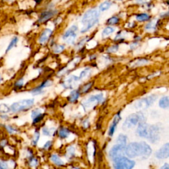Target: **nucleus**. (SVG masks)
Segmentation results:
<instances>
[{
  "instance_id": "f257e3e1",
  "label": "nucleus",
  "mask_w": 169,
  "mask_h": 169,
  "mask_svg": "<svg viewBox=\"0 0 169 169\" xmlns=\"http://www.w3.org/2000/svg\"><path fill=\"white\" fill-rule=\"evenodd\" d=\"M100 17V11L96 9H91L84 14L82 18L81 23L83 24V28L81 30V33L87 32L94 26L98 23Z\"/></svg>"
},
{
  "instance_id": "f03ea898",
  "label": "nucleus",
  "mask_w": 169,
  "mask_h": 169,
  "mask_svg": "<svg viewBox=\"0 0 169 169\" xmlns=\"http://www.w3.org/2000/svg\"><path fill=\"white\" fill-rule=\"evenodd\" d=\"M141 122H145V116H144L143 113L138 112L136 114H132L127 116L125 119L122 125V128L124 130L131 129Z\"/></svg>"
},
{
  "instance_id": "7ed1b4c3",
  "label": "nucleus",
  "mask_w": 169,
  "mask_h": 169,
  "mask_svg": "<svg viewBox=\"0 0 169 169\" xmlns=\"http://www.w3.org/2000/svg\"><path fill=\"white\" fill-rule=\"evenodd\" d=\"M34 103H35V100L33 98L24 99L13 103L9 108H10V111H11L12 112L17 113L29 109L30 108L33 107Z\"/></svg>"
},
{
  "instance_id": "20e7f679",
  "label": "nucleus",
  "mask_w": 169,
  "mask_h": 169,
  "mask_svg": "<svg viewBox=\"0 0 169 169\" xmlns=\"http://www.w3.org/2000/svg\"><path fill=\"white\" fill-rule=\"evenodd\" d=\"M114 169H132L135 166V162L122 156L113 160Z\"/></svg>"
},
{
  "instance_id": "39448f33",
  "label": "nucleus",
  "mask_w": 169,
  "mask_h": 169,
  "mask_svg": "<svg viewBox=\"0 0 169 169\" xmlns=\"http://www.w3.org/2000/svg\"><path fill=\"white\" fill-rule=\"evenodd\" d=\"M141 143L137 142L130 143L125 146V154L129 158H136L138 156H141Z\"/></svg>"
},
{
  "instance_id": "423d86ee",
  "label": "nucleus",
  "mask_w": 169,
  "mask_h": 169,
  "mask_svg": "<svg viewBox=\"0 0 169 169\" xmlns=\"http://www.w3.org/2000/svg\"><path fill=\"white\" fill-rule=\"evenodd\" d=\"M161 132V130L158 125H149L147 138L149 139L151 143H156L160 139Z\"/></svg>"
},
{
  "instance_id": "0eeeda50",
  "label": "nucleus",
  "mask_w": 169,
  "mask_h": 169,
  "mask_svg": "<svg viewBox=\"0 0 169 169\" xmlns=\"http://www.w3.org/2000/svg\"><path fill=\"white\" fill-rule=\"evenodd\" d=\"M157 96L155 95L141 98V99L137 100L135 103V108H137V109H139V108L145 109V108L149 107L151 105H153V103L157 100Z\"/></svg>"
},
{
  "instance_id": "6e6552de",
  "label": "nucleus",
  "mask_w": 169,
  "mask_h": 169,
  "mask_svg": "<svg viewBox=\"0 0 169 169\" xmlns=\"http://www.w3.org/2000/svg\"><path fill=\"white\" fill-rule=\"evenodd\" d=\"M125 146L124 145H122L120 144L115 145L111 148L109 151L110 158L112 160H114L115 159L124 156L125 154Z\"/></svg>"
},
{
  "instance_id": "1a4fd4ad",
  "label": "nucleus",
  "mask_w": 169,
  "mask_h": 169,
  "mask_svg": "<svg viewBox=\"0 0 169 169\" xmlns=\"http://www.w3.org/2000/svg\"><path fill=\"white\" fill-rule=\"evenodd\" d=\"M57 13V11L56 10H48L42 12L40 15V17L38 19V23H44L46 21H49L50 19H52L53 17L56 15Z\"/></svg>"
},
{
  "instance_id": "9d476101",
  "label": "nucleus",
  "mask_w": 169,
  "mask_h": 169,
  "mask_svg": "<svg viewBox=\"0 0 169 169\" xmlns=\"http://www.w3.org/2000/svg\"><path fill=\"white\" fill-rule=\"evenodd\" d=\"M148 124H147L145 122H139L137 126V134L138 136L141 137H144V138H147V135H148V130H149Z\"/></svg>"
},
{
  "instance_id": "9b49d317",
  "label": "nucleus",
  "mask_w": 169,
  "mask_h": 169,
  "mask_svg": "<svg viewBox=\"0 0 169 169\" xmlns=\"http://www.w3.org/2000/svg\"><path fill=\"white\" fill-rule=\"evenodd\" d=\"M169 156V144L167 143L161 147L155 153L156 158L159 159H167Z\"/></svg>"
},
{
  "instance_id": "f8f14e48",
  "label": "nucleus",
  "mask_w": 169,
  "mask_h": 169,
  "mask_svg": "<svg viewBox=\"0 0 169 169\" xmlns=\"http://www.w3.org/2000/svg\"><path fill=\"white\" fill-rule=\"evenodd\" d=\"M104 101V96L103 93L98 94L96 95H92L89 98V99L84 103V107H87L91 106V105L94 104V103H101Z\"/></svg>"
},
{
  "instance_id": "ddd939ff",
  "label": "nucleus",
  "mask_w": 169,
  "mask_h": 169,
  "mask_svg": "<svg viewBox=\"0 0 169 169\" xmlns=\"http://www.w3.org/2000/svg\"><path fill=\"white\" fill-rule=\"evenodd\" d=\"M140 143H141V157L142 159H147L151 155V154L152 153V149L151 148V147L145 141H141Z\"/></svg>"
},
{
  "instance_id": "4468645a",
  "label": "nucleus",
  "mask_w": 169,
  "mask_h": 169,
  "mask_svg": "<svg viewBox=\"0 0 169 169\" xmlns=\"http://www.w3.org/2000/svg\"><path fill=\"white\" fill-rule=\"evenodd\" d=\"M52 34V30L51 29H50V28H46L40 36L39 42L41 44H44L45 43H46L47 41L49 40L50 37H51Z\"/></svg>"
},
{
  "instance_id": "2eb2a0df",
  "label": "nucleus",
  "mask_w": 169,
  "mask_h": 169,
  "mask_svg": "<svg viewBox=\"0 0 169 169\" xmlns=\"http://www.w3.org/2000/svg\"><path fill=\"white\" fill-rule=\"evenodd\" d=\"M121 120V117H120V113H118V114L115 116V117L113 120V121L112 122V124H110V128H109V132H108V135L110 136H112L114 133L115 132L116 128L117 125L118 124V122H120V120Z\"/></svg>"
},
{
  "instance_id": "dca6fc26",
  "label": "nucleus",
  "mask_w": 169,
  "mask_h": 169,
  "mask_svg": "<svg viewBox=\"0 0 169 169\" xmlns=\"http://www.w3.org/2000/svg\"><path fill=\"white\" fill-rule=\"evenodd\" d=\"M80 81L79 77H77L75 75H72L70 77H69L67 80L64 82V85L66 88H69L71 89L73 87L75 84L77 83V81Z\"/></svg>"
},
{
  "instance_id": "f3484780",
  "label": "nucleus",
  "mask_w": 169,
  "mask_h": 169,
  "mask_svg": "<svg viewBox=\"0 0 169 169\" xmlns=\"http://www.w3.org/2000/svg\"><path fill=\"white\" fill-rule=\"evenodd\" d=\"M52 84V81L50 80H47L46 81H44L43 83L40 84L39 87H38L34 89L33 90L31 91V93L33 94L34 95H39V94L41 93L42 92V90L46 87H49Z\"/></svg>"
},
{
  "instance_id": "a211bd4d",
  "label": "nucleus",
  "mask_w": 169,
  "mask_h": 169,
  "mask_svg": "<svg viewBox=\"0 0 169 169\" xmlns=\"http://www.w3.org/2000/svg\"><path fill=\"white\" fill-rule=\"evenodd\" d=\"M147 63H149V60H146L145 58H140L138 60H135L134 62H133L131 64V67H139L141 66H144V65L147 64Z\"/></svg>"
},
{
  "instance_id": "6ab92c4d",
  "label": "nucleus",
  "mask_w": 169,
  "mask_h": 169,
  "mask_svg": "<svg viewBox=\"0 0 169 169\" xmlns=\"http://www.w3.org/2000/svg\"><path fill=\"white\" fill-rule=\"evenodd\" d=\"M159 107L162 108H168L169 107V100L168 96H164L159 100Z\"/></svg>"
},
{
  "instance_id": "aec40b11",
  "label": "nucleus",
  "mask_w": 169,
  "mask_h": 169,
  "mask_svg": "<svg viewBox=\"0 0 169 169\" xmlns=\"http://www.w3.org/2000/svg\"><path fill=\"white\" fill-rule=\"evenodd\" d=\"M18 41H19L18 37H13V38H12V40H11V42H9V45L8 46V48H7V49L6 50V54L7 53H8L11 49H13V48L17 44Z\"/></svg>"
},
{
  "instance_id": "412c9836",
  "label": "nucleus",
  "mask_w": 169,
  "mask_h": 169,
  "mask_svg": "<svg viewBox=\"0 0 169 169\" xmlns=\"http://www.w3.org/2000/svg\"><path fill=\"white\" fill-rule=\"evenodd\" d=\"M127 139V137L124 136V135L120 134L117 137L116 143V144H120V145H122L126 146Z\"/></svg>"
},
{
  "instance_id": "4be33fe9",
  "label": "nucleus",
  "mask_w": 169,
  "mask_h": 169,
  "mask_svg": "<svg viewBox=\"0 0 169 169\" xmlns=\"http://www.w3.org/2000/svg\"><path fill=\"white\" fill-rule=\"evenodd\" d=\"M77 29H78V28H77V26L76 25L71 26V27H70L69 29L67 30L66 33H65L64 36H63V39L66 40L69 35H71V34H73V33H75Z\"/></svg>"
},
{
  "instance_id": "5701e85b",
  "label": "nucleus",
  "mask_w": 169,
  "mask_h": 169,
  "mask_svg": "<svg viewBox=\"0 0 169 169\" xmlns=\"http://www.w3.org/2000/svg\"><path fill=\"white\" fill-rule=\"evenodd\" d=\"M80 95V94L77 91H73L72 92L70 93V95L68 97V100L69 102L71 103H74L78 99L79 96Z\"/></svg>"
},
{
  "instance_id": "b1692460",
  "label": "nucleus",
  "mask_w": 169,
  "mask_h": 169,
  "mask_svg": "<svg viewBox=\"0 0 169 169\" xmlns=\"http://www.w3.org/2000/svg\"><path fill=\"white\" fill-rule=\"evenodd\" d=\"M115 28L112 26H108V27H106L105 29L103 30L102 33V37H107L108 36L110 35L111 34H112L114 32Z\"/></svg>"
},
{
  "instance_id": "393cba45",
  "label": "nucleus",
  "mask_w": 169,
  "mask_h": 169,
  "mask_svg": "<svg viewBox=\"0 0 169 169\" xmlns=\"http://www.w3.org/2000/svg\"><path fill=\"white\" fill-rule=\"evenodd\" d=\"M51 161L55 165L57 166H62L64 165V163L60 159L58 156L56 154H52L51 156Z\"/></svg>"
},
{
  "instance_id": "a878e982",
  "label": "nucleus",
  "mask_w": 169,
  "mask_h": 169,
  "mask_svg": "<svg viewBox=\"0 0 169 169\" xmlns=\"http://www.w3.org/2000/svg\"><path fill=\"white\" fill-rule=\"evenodd\" d=\"M157 21H152L148 23L145 26V29L149 31H153L155 30L157 27Z\"/></svg>"
},
{
  "instance_id": "bb28decb",
  "label": "nucleus",
  "mask_w": 169,
  "mask_h": 169,
  "mask_svg": "<svg viewBox=\"0 0 169 169\" xmlns=\"http://www.w3.org/2000/svg\"><path fill=\"white\" fill-rule=\"evenodd\" d=\"M111 6H112V2L111 1H105L100 5L99 9L101 11H107L110 8Z\"/></svg>"
},
{
  "instance_id": "cd10ccee",
  "label": "nucleus",
  "mask_w": 169,
  "mask_h": 169,
  "mask_svg": "<svg viewBox=\"0 0 169 169\" xmlns=\"http://www.w3.org/2000/svg\"><path fill=\"white\" fill-rule=\"evenodd\" d=\"M149 19H150V16L147 13H141L136 15V19L140 22L148 21Z\"/></svg>"
},
{
  "instance_id": "c85d7f7f",
  "label": "nucleus",
  "mask_w": 169,
  "mask_h": 169,
  "mask_svg": "<svg viewBox=\"0 0 169 169\" xmlns=\"http://www.w3.org/2000/svg\"><path fill=\"white\" fill-rule=\"evenodd\" d=\"M69 135V131L67 128L66 127H62L60 130L59 131V136L62 138H66L67 137H68Z\"/></svg>"
},
{
  "instance_id": "c756f323",
  "label": "nucleus",
  "mask_w": 169,
  "mask_h": 169,
  "mask_svg": "<svg viewBox=\"0 0 169 169\" xmlns=\"http://www.w3.org/2000/svg\"><path fill=\"white\" fill-rule=\"evenodd\" d=\"M10 112V108L8 105L5 103L0 104V113L1 114H7Z\"/></svg>"
},
{
  "instance_id": "7c9ffc66",
  "label": "nucleus",
  "mask_w": 169,
  "mask_h": 169,
  "mask_svg": "<svg viewBox=\"0 0 169 169\" xmlns=\"http://www.w3.org/2000/svg\"><path fill=\"white\" fill-rule=\"evenodd\" d=\"M76 37H77L76 33H73V34H71V35H69L65 40H66L67 44H69V45L73 44L74 42H75V39H76Z\"/></svg>"
},
{
  "instance_id": "2f4dec72",
  "label": "nucleus",
  "mask_w": 169,
  "mask_h": 169,
  "mask_svg": "<svg viewBox=\"0 0 169 169\" xmlns=\"http://www.w3.org/2000/svg\"><path fill=\"white\" fill-rule=\"evenodd\" d=\"M23 84H24L23 78L19 79V80H17L15 82V84H14V88H15L16 90H20V89L23 88Z\"/></svg>"
},
{
  "instance_id": "473e14b6",
  "label": "nucleus",
  "mask_w": 169,
  "mask_h": 169,
  "mask_svg": "<svg viewBox=\"0 0 169 169\" xmlns=\"http://www.w3.org/2000/svg\"><path fill=\"white\" fill-rule=\"evenodd\" d=\"M91 73V69L90 68H89V67H87V68H86V69H84L83 71H81V73L80 74V76H79V79H84V78H86L87 77L89 74H90Z\"/></svg>"
},
{
  "instance_id": "72a5a7b5",
  "label": "nucleus",
  "mask_w": 169,
  "mask_h": 169,
  "mask_svg": "<svg viewBox=\"0 0 169 169\" xmlns=\"http://www.w3.org/2000/svg\"><path fill=\"white\" fill-rule=\"evenodd\" d=\"M5 128H6V131L8 132L9 134H14L17 132V130L15 129V127L10 125H5Z\"/></svg>"
},
{
  "instance_id": "f704fd0d",
  "label": "nucleus",
  "mask_w": 169,
  "mask_h": 169,
  "mask_svg": "<svg viewBox=\"0 0 169 169\" xmlns=\"http://www.w3.org/2000/svg\"><path fill=\"white\" fill-rule=\"evenodd\" d=\"M119 21H120V19H119V18L118 17H112L110 18L107 21V23L108 24V25H116V24L118 23Z\"/></svg>"
},
{
  "instance_id": "c9c22d12",
  "label": "nucleus",
  "mask_w": 169,
  "mask_h": 169,
  "mask_svg": "<svg viewBox=\"0 0 169 169\" xmlns=\"http://www.w3.org/2000/svg\"><path fill=\"white\" fill-rule=\"evenodd\" d=\"M64 49H65L64 46L60 44V45L55 46L54 48V50H53V51H54L55 54H60V53H61Z\"/></svg>"
},
{
  "instance_id": "e433bc0d",
  "label": "nucleus",
  "mask_w": 169,
  "mask_h": 169,
  "mask_svg": "<svg viewBox=\"0 0 169 169\" xmlns=\"http://www.w3.org/2000/svg\"><path fill=\"white\" fill-rule=\"evenodd\" d=\"M67 155L69 158L73 157L75 155V148L73 146H70L67 151Z\"/></svg>"
},
{
  "instance_id": "4c0bfd02",
  "label": "nucleus",
  "mask_w": 169,
  "mask_h": 169,
  "mask_svg": "<svg viewBox=\"0 0 169 169\" xmlns=\"http://www.w3.org/2000/svg\"><path fill=\"white\" fill-rule=\"evenodd\" d=\"M40 114H42L41 112V110L39 108H37V109H35L32 111V113H31V118L33 120L34 118H35L38 116H39Z\"/></svg>"
},
{
  "instance_id": "58836bf2",
  "label": "nucleus",
  "mask_w": 169,
  "mask_h": 169,
  "mask_svg": "<svg viewBox=\"0 0 169 169\" xmlns=\"http://www.w3.org/2000/svg\"><path fill=\"white\" fill-rule=\"evenodd\" d=\"M40 138V134L38 132H36L35 133V134H34V137H33V144L34 145H36L37 144L38 141V139Z\"/></svg>"
},
{
  "instance_id": "ea45409f",
  "label": "nucleus",
  "mask_w": 169,
  "mask_h": 169,
  "mask_svg": "<svg viewBox=\"0 0 169 169\" xmlns=\"http://www.w3.org/2000/svg\"><path fill=\"white\" fill-rule=\"evenodd\" d=\"M118 49H119L118 45H114V46H110L108 48L107 52L108 53H115L118 51Z\"/></svg>"
},
{
  "instance_id": "a19ab883",
  "label": "nucleus",
  "mask_w": 169,
  "mask_h": 169,
  "mask_svg": "<svg viewBox=\"0 0 169 169\" xmlns=\"http://www.w3.org/2000/svg\"><path fill=\"white\" fill-rule=\"evenodd\" d=\"M92 84H93V83H89L87 84H86L85 85H84L83 89H82V93H86L89 90V89L91 88Z\"/></svg>"
},
{
  "instance_id": "79ce46f5",
  "label": "nucleus",
  "mask_w": 169,
  "mask_h": 169,
  "mask_svg": "<svg viewBox=\"0 0 169 169\" xmlns=\"http://www.w3.org/2000/svg\"><path fill=\"white\" fill-rule=\"evenodd\" d=\"M29 165L32 167H35L38 165V160L36 158L32 157L29 160Z\"/></svg>"
},
{
  "instance_id": "37998d69",
  "label": "nucleus",
  "mask_w": 169,
  "mask_h": 169,
  "mask_svg": "<svg viewBox=\"0 0 169 169\" xmlns=\"http://www.w3.org/2000/svg\"><path fill=\"white\" fill-rule=\"evenodd\" d=\"M87 40H88V37H85L84 38H83V40H81V41H80L79 43H78V44H77V48H78V49H81V47H83V45L85 44V42L87 41Z\"/></svg>"
},
{
  "instance_id": "c03bdc74",
  "label": "nucleus",
  "mask_w": 169,
  "mask_h": 169,
  "mask_svg": "<svg viewBox=\"0 0 169 169\" xmlns=\"http://www.w3.org/2000/svg\"><path fill=\"white\" fill-rule=\"evenodd\" d=\"M44 114H40L39 116H37L35 118H34L33 124H37V123L41 121V120H42V119L43 118V117H44Z\"/></svg>"
},
{
  "instance_id": "a18cd8bd",
  "label": "nucleus",
  "mask_w": 169,
  "mask_h": 169,
  "mask_svg": "<svg viewBox=\"0 0 169 169\" xmlns=\"http://www.w3.org/2000/svg\"><path fill=\"white\" fill-rule=\"evenodd\" d=\"M0 169H9L8 163L5 161H0Z\"/></svg>"
},
{
  "instance_id": "49530a36",
  "label": "nucleus",
  "mask_w": 169,
  "mask_h": 169,
  "mask_svg": "<svg viewBox=\"0 0 169 169\" xmlns=\"http://www.w3.org/2000/svg\"><path fill=\"white\" fill-rule=\"evenodd\" d=\"M52 132H53L52 130L48 129V128H46V127H44V128H43V130H42L43 134L46 135V136H51Z\"/></svg>"
},
{
  "instance_id": "de8ad7c7",
  "label": "nucleus",
  "mask_w": 169,
  "mask_h": 169,
  "mask_svg": "<svg viewBox=\"0 0 169 169\" xmlns=\"http://www.w3.org/2000/svg\"><path fill=\"white\" fill-rule=\"evenodd\" d=\"M8 140L7 139H2L1 141H0V147L1 148H4L6 145H8Z\"/></svg>"
},
{
  "instance_id": "09e8293b",
  "label": "nucleus",
  "mask_w": 169,
  "mask_h": 169,
  "mask_svg": "<svg viewBox=\"0 0 169 169\" xmlns=\"http://www.w3.org/2000/svg\"><path fill=\"white\" fill-rule=\"evenodd\" d=\"M150 0H136V1L139 4H145L148 3Z\"/></svg>"
},
{
  "instance_id": "8fccbe9b",
  "label": "nucleus",
  "mask_w": 169,
  "mask_h": 169,
  "mask_svg": "<svg viewBox=\"0 0 169 169\" xmlns=\"http://www.w3.org/2000/svg\"><path fill=\"white\" fill-rule=\"evenodd\" d=\"M0 118L3 120H8L9 119V116L6 114H2L0 115Z\"/></svg>"
},
{
  "instance_id": "3c124183",
  "label": "nucleus",
  "mask_w": 169,
  "mask_h": 169,
  "mask_svg": "<svg viewBox=\"0 0 169 169\" xmlns=\"http://www.w3.org/2000/svg\"><path fill=\"white\" fill-rule=\"evenodd\" d=\"M138 44H139L138 42H134L131 46H130V48H131V49L134 50V49H136V48L137 47V46H138Z\"/></svg>"
},
{
  "instance_id": "603ef678",
  "label": "nucleus",
  "mask_w": 169,
  "mask_h": 169,
  "mask_svg": "<svg viewBox=\"0 0 169 169\" xmlns=\"http://www.w3.org/2000/svg\"><path fill=\"white\" fill-rule=\"evenodd\" d=\"M51 144H52V142L51 141H48V142H46V143L45 145H44V149H48L49 148V147L51 146Z\"/></svg>"
},
{
  "instance_id": "864d4df0",
  "label": "nucleus",
  "mask_w": 169,
  "mask_h": 169,
  "mask_svg": "<svg viewBox=\"0 0 169 169\" xmlns=\"http://www.w3.org/2000/svg\"><path fill=\"white\" fill-rule=\"evenodd\" d=\"M161 169H169V165L168 163H165V165H164L161 168Z\"/></svg>"
},
{
  "instance_id": "5fc2aeb1",
  "label": "nucleus",
  "mask_w": 169,
  "mask_h": 169,
  "mask_svg": "<svg viewBox=\"0 0 169 169\" xmlns=\"http://www.w3.org/2000/svg\"><path fill=\"white\" fill-rule=\"evenodd\" d=\"M89 121L88 120H86V121H84V123H83V125H84V127H89Z\"/></svg>"
},
{
  "instance_id": "6e6d98bb",
  "label": "nucleus",
  "mask_w": 169,
  "mask_h": 169,
  "mask_svg": "<svg viewBox=\"0 0 169 169\" xmlns=\"http://www.w3.org/2000/svg\"><path fill=\"white\" fill-rule=\"evenodd\" d=\"M3 77H1V75H0V83H1V82L3 81Z\"/></svg>"
},
{
  "instance_id": "4d7b16f0",
  "label": "nucleus",
  "mask_w": 169,
  "mask_h": 169,
  "mask_svg": "<svg viewBox=\"0 0 169 169\" xmlns=\"http://www.w3.org/2000/svg\"><path fill=\"white\" fill-rule=\"evenodd\" d=\"M7 1H14V0H6Z\"/></svg>"
},
{
  "instance_id": "13d9d810",
  "label": "nucleus",
  "mask_w": 169,
  "mask_h": 169,
  "mask_svg": "<svg viewBox=\"0 0 169 169\" xmlns=\"http://www.w3.org/2000/svg\"><path fill=\"white\" fill-rule=\"evenodd\" d=\"M73 169H81V168H73Z\"/></svg>"
}]
</instances>
